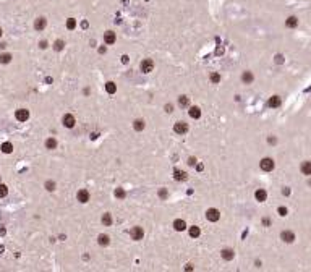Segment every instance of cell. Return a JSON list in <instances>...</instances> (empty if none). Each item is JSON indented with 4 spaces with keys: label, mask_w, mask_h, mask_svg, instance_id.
I'll list each match as a JSON object with an SVG mask.
<instances>
[{
    "label": "cell",
    "mask_w": 311,
    "mask_h": 272,
    "mask_svg": "<svg viewBox=\"0 0 311 272\" xmlns=\"http://www.w3.org/2000/svg\"><path fill=\"white\" fill-rule=\"evenodd\" d=\"M277 212H279V215H282V217H285V215L289 214V209L284 207V206H280V207L277 209Z\"/></svg>",
    "instance_id": "d590c367"
},
{
    "label": "cell",
    "mask_w": 311,
    "mask_h": 272,
    "mask_svg": "<svg viewBox=\"0 0 311 272\" xmlns=\"http://www.w3.org/2000/svg\"><path fill=\"white\" fill-rule=\"evenodd\" d=\"M139 70L143 73H151L154 70V60L152 58H144L139 65Z\"/></svg>",
    "instance_id": "3957f363"
},
{
    "label": "cell",
    "mask_w": 311,
    "mask_h": 272,
    "mask_svg": "<svg viewBox=\"0 0 311 272\" xmlns=\"http://www.w3.org/2000/svg\"><path fill=\"white\" fill-rule=\"evenodd\" d=\"M188 115H190L191 118L198 120L201 117V109H199V107H196V105H191L190 109H188Z\"/></svg>",
    "instance_id": "9a60e30c"
},
{
    "label": "cell",
    "mask_w": 311,
    "mask_h": 272,
    "mask_svg": "<svg viewBox=\"0 0 311 272\" xmlns=\"http://www.w3.org/2000/svg\"><path fill=\"white\" fill-rule=\"evenodd\" d=\"M5 233H7V230H5V228H3V227H2V228H0V237H3V235H5Z\"/></svg>",
    "instance_id": "c3c4849f"
},
{
    "label": "cell",
    "mask_w": 311,
    "mask_h": 272,
    "mask_svg": "<svg viewBox=\"0 0 311 272\" xmlns=\"http://www.w3.org/2000/svg\"><path fill=\"white\" fill-rule=\"evenodd\" d=\"M65 26H67V29L73 31L75 28H76V20H75V18H68L67 23H65Z\"/></svg>",
    "instance_id": "4dcf8cb0"
},
{
    "label": "cell",
    "mask_w": 311,
    "mask_h": 272,
    "mask_svg": "<svg viewBox=\"0 0 311 272\" xmlns=\"http://www.w3.org/2000/svg\"><path fill=\"white\" fill-rule=\"evenodd\" d=\"M188 233H190L191 238L201 237V227H198V225H191V227H188Z\"/></svg>",
    "instance_id": "e0dca14e"
},
{
    "label": "cell",
    "mask_w": 311,
    "mask_h": 272,
    "mask_svg": "<svg viewBox=\"0 0 311 272\" xmlns=\"http://www.w3.org/2000/svg\"><path fill=\"white\" fill-rule=\"evenodd\" d=\"M63 47H65V41H62V39H57L54 42V50H57V52H60V50H63Z\"/></svg>",
    "instance_id": "f1b7e54d"
},
{
    "label": "cell",
    "mask_w": 311,
    "mask_h": 272,
    "mask_svg": "<svg viewBox=\"0 0 311 272\" xmlns=\"http://www.w3.org/2000/svg\"><path fill=\"white\" fill-rule=\"evenodd\" d=\"M115 41H117V34L114 31L109 29V31L104 32V44H105V45H114Z\"/></svg>",
    "instance_id": "8992f818"
},
{
    "label": "cell",
    "mask_w": 311,
    "mask_h": 272,
    "mask_svg": "<svg viewBox=\"0 0 311 272\" xmlns=\"http://www.w3.org/2000/svg\"><path fill=\"white\" fill-rule=\"evenodd\" d=\"M133 128H135L136 131H143V130H144V121H143V120H135V121H133Z\"/></svg>",
    "instance_id": "1f68e13d"
},
{
    "label": "cell",
    "mask_w": 311,
    "mask_h": 272,
    "mask_svg": "<svg viewBox=\"0 0 311 272\" xmlns=\"http://www.w3.org/2000/svg\"><path fill=\"white\" fill-rule=\"evenodd\" d=\"M105 50H107V47L102 45V47H99V54H105Z\"/></svg>",
    "instance_id": "f6af8a7d"
},
{
    "label": "cell",
    "mask_w": 311,
    "mask_h": 272,
    "mask_svg": "<svg viewBox=\"0 0 311 272\" xmlns=\"http://www.w3.org/2000/svg\"><path fill=\"white\" fill-rule=\"evenodd\" d=\"M209 79H211V81H212L214 84H217V83L220 81V75L214 71V73H211V76H209Z\"/></svg>",
    "instance_id": "e575fe53"
},
{
    "label": "cell",
    "mask_w": 311,
    "mask_h": 272,
    "mask_svg": "<svg viewBox=\"0 0 311 272\" xmlns=\"http://www.w3.org/2000/svg\"><path fill=\"white\" fill-rule=\"evenodd\" d=\"M44 186H45V190H47V191H54L57 185H55V181H54V180H47L45 183H44Z\"/></svg>",
    "instance_id": "d6a6232c"
},
{
    "label": "cell",
    "mask_w": 311,
    "mask_h": 272,
    "mask_svg": "<svg viewBox=\"0 0 311 272\" xmlns=\"http://www.w3.org/2000/svg\"><path fill=\"white\" fill-rule=\"evenodd\" d=\"M5 47H7V44H5V42H0V49H5Z\"/></svg>",
    "instance_id": "816d5d0a"
},
{
    "label": "cell",
    "mask_w": 311,
    "mask_h": 272,
    "mask_svg": "<svg viewBox=\"0 0 311 272\" xmlns=\"http://www.w3.org/2000/svg\"><path fill=\"white\" fill-rule=\"evenodd\" d=\"M188 130H190V126H188V123H185V121H177V123L173 125V131H175L177 134H186Z\"/></svg>",
    "instance_id": "5b68a950"
},
{
    "label": "cell",
    "mask_w": 311,
    "mask_h": 272,
    "mask_svg": "<svg viewBox=\"0 0 311 272\" xmlns=\"http://www.w3.org/2000/svg\"><path fill=\"white\" fill-rule=\"evenodd\" d=\"M300 170H301V173H303V175L309 177V175H311V162H309V161H305V162L300 165Z\"/></svg>",
    "instance_id": "d6986e66"
},
{
    "label": "cell",
    "mask_w": 311,
    "mask_h": 272,
    "mask_svg": "<svg viewBox=\"0 0 311 272\" xmlns=\"http://www.w3.org/2000/svg\"><path fill=\"white\" fill-rule=\"evenodd\" d=\"M57 146H59V141L55 138H52V136H50V138L45 139V149H50V151H52V149H57Z\"/></svg>",
    "instance_id": "ffe728a7"
},
{
    "label": "cell",
    "mask_w": 311,
    "mask_h": 272,
    "mask_svg": "<svg viewBox=\"0 0 311 272\" xmlns=\"http://www.w3.org/2000/svg\"><path fill=\"white\" fill-rule=\"evenodd\" d=\"M97 243L101 246H109L110 245V237L105 235V233H101V235L97 237Z\"/></svg>",
    "instance_id": "ac0fdd59"
},
{
    "label": "cell",
    "mask_w": 311,
    "mask_h": 272,
    "mask_svg": "<svg viewBox=\"0 0 311 272\" xmlns=\"http://www.w3.org/2000/svg\"><path fill=\"white\" fill-rule=\"evenodd\" d=\"M81 28H83V29H86V28H89V23H88L86 20H84V21H81Z\"/></svg>",
    "instance_id": "ee69618b"
},
{
    "label": "cell",
    "mask_w": 311,
    "mask_h": 272,
    "mask_svg": "<svg viewBox=\"0 0 311 272\" xmlns=\"http://www.w3.org/2000/svg\"><path fill=\"white\" fill-rule=\"evenodd\" d=\"M7 194H8V186L0 183V198H5Z\"/></svg>",
    "instance_id": "836d02e7"
},
{
    "label": "cell",
    "mask_w": 311,
    "mask_h": 272,
    "mask_svg": "<svg viewBox=\"0 0 311 272\" xmlns=\"http://www.w3.org/2000/svg\"><path fill=\"white\" fill-rule=\"evenodd\" d=\"M186 222L183 219H175L173 220V228H175L177 232H183V230H186Z\"/></svg>",
    "instance_id": "4fadbf2b"
},
{
    "label": "cell",
    "mask_w": 311,
    "mask_h": 272,
    "mask_svg": "<svg viewBox=\"0 0 311 272\" xmlns=\"http://www.w3.org/2000/svg\"><path fill=\"white\" fill-rule=\"evenodd\" d=\"M0 151H2L3 154H12V152H13V144H12L10 141L3 143L2 146H0Z\"/></svg>",
    "instance_id": "cb8c5ba5"
},
{
    "label": "cell",
    "mask_w": 311,
    "mask_h": 272,
    "mask_svg": "<svg viewBox=\"0 0 311 272\" xmlns=\"http://www.w3.org/2000/svg\"><path fill=\"white\" fill-rule=\"evenodd\" d=\"M185 269H186V270H191V269H193V266H191V264H186V266H185Z\"/></svg>",
    "instance_id": "f907efd6"
},
{
    "label": "cell",
    "mask_w": 311,
    "mask_h": 272,
    "mask_svg": "<svg viewBox=\"0 0 311 272\" xmlns=\"http://www.w3.org/2000/svg\"><path fill=\"white\" fill-rule=\"evenodd\" d=\"M178 105L183 107V109L190 107V97H188V96H180V97H178Z\"/></svg>",
    "instance_id": "d4e9b609"
},
{
    "label": "cell",
    "mask_w": 311,
    "mask_h": 272,
    "mask_svg": "<svg viewBox=\"0 0 311 272\" xmlns=\"http://www.w3.org/2000/svg\"><path fill=\"white\" fill-rule=\"evenodd\" d=\"M173 178H175L177 181H185V180H188V173L185 170L175 168V170H173Z\"/></svg>",
    "instance_id": "7c38bea8"
},
{
    "label": "cell",
    "mask_w": 311,
    "mask_h": 272,
    "mask_svg": "<svg viewBox=\"0 0 311 272\" xmlns=\"http://www.w3.org/2000/svg\"><path fill=\"white\" fill-rule=\"evenodd\" d=\"M259 167H261L263 172H272L274 167H276V164L271 157H264V159H261V162H259Z\"/></svg>",
    "instance_id": "6da1fadb"
},
{
    "label": "cell",
    "mask_w": 311,
    "mask_h": 272,
    "mask_svg": "<svg viewBox=\"0 0 311 272\" xmlns=\"http://www.w3.org/2000/svg\"><path fill=\"white\" fill-rule=\"evenodd\" d=\"M280 240H284L285 243H293L295 241V233L292 230H284L280 233Z\"/></svg>",
    "instance_id": "8fae6325"
},
{
    "label": "cell",
    "mask_w": 311,
    "mask_h": 272,
    "mask_svg": "<svg viewBox=\"0 0 311 272\" xmlns=\"http://www.w3.org/2000/svg\"><path fill=\"white\" fill-rule=\"evenodd\" d=\"M159 196H161V198H167V190H161L159 191Z\"/></svg>",
    "instance_id": "7bdbcfd3"
},
{
    "label": "cell",
    "mask_w": 311,
    "mask_h": 272,
    "mask_svg": "<svg viewBox=\"0 0 311 272\" xmlns=\"http://www.w3.org/2000/svg\"><path fill=\"white\" fill-rule=\"evenodd\" d=\"M269 143H271V144H276V138H274V136H271V138H269Z\"/></svg>",
    "instance_id": "681fc988"
},
{
    "label": "cell",
    "mask_w": 311,
    "mask_h": 272,
    "mask_svg": "<svg viewBox=\"0 0 311 272\" xmlns=\"http://www.w3.org/2000/svg\"><path fill=\"white\" fill-rule=\"evenodd\" d=\"M276 63H284V57L282 55H276Z\"/></svg>",
    "instance_id": "60d3db41"
},
{
    "label": "cell",
    "mask_w": 311,
    "mask_h": 272,
    "mask_svg": "<svg viewBox=\"0 0 311 272\" xmlns=\"http://www.w3.org/2000/svg\"><path fill=\"white\" fill-rule=\"evenodd\" d=\"M15 117H16L18 121H26L28 118H29V110L28 109H18L15 112Z\"/></svg>",
    "instance_id": "9c48e42d"
},
{
    "label": "cell",
    "mask_w": 311,
    "mask_h": 272,
    "mask_svg": "<svg viewBox=\"0 0 311 272\" xmlns=\"http://www.w3.org/2000/svg\"><path fill=\"white\" fill-rule=\"evenodd\" d=\"M62 123L65 128H73L75 125H76V120H75V117L72 114H65L63 118H62Z\"/></svg>",
    "instance_id": "52a82bcc"
},
{
    "label": "cell",
    "mask_w": 311,
    "mask_h": 272,
    "mask_svg": "<svg viewBox=\"0 0 311 272\" xmlns=\"http://www.w3.org/2000/svg\"><path fill=\"white\" fill-rule=\"evenodd\" d=\"M89 198H91V194H89V191L88 190H79L78 193H76V199L79 201L81 204H86Z\"/></svg>",
    "instance_id": "ba28073f"
},
{
    "label": "cell",
    "mask_w": 311,
    "mask_h": 272,
    "mask_svg": "<svg viewBox=\"0 0 311 272\" xmlns=\"http://www.w3.org/2000/svg\"><path fill=\"white\" fill-rule=\"evenodd\" d=\"M202 168H204V167H202V164H198V165H196V170H198V172H201Z\"/></svg>",
    "instance_id": "7dc6e473"
},
{
    "label": "cell",
    "mask_w": 311,
    "mask_h": 272,
    "mask_svg": "<svg viewBox=\"0 0 311 272\" xmlns=\"http://www.w3.org/2000/svg\"><path fill=\"white\" fill-rule=\"evenodd\" d=\"M242 81H243L245 84H251V83L254 81V75H253L251 71H243V75H242Z\"/></svg>",
    "instance_id": "44dd1931"
},
{
    "label": "cell",
    "mask_w": 311,
    "mask_h": 272,
    "mask_svg": "<svg viewBox=\"0 0 311 272\" xmlns=\"http://www.w3.org/2000/svg\"><path fill=\"white\" fill-rule=\"evenodd\" d=\"M285 26L290 28V29L296 28V26H298V18H296V16H289V18L285 20Z\"/></svg>",
    "instance_id": "7402d4cb"
},
{
    "label": "cell",
    "mask_w": 311,
    "mask_h": 272,
    "mask_svg": "<svg viewBox=\"0 0 311 272\" xmlns=\"http://www.w3.org/2000/svg\"><path fill=\"white\" fill-rule=\"evenodd\" d=\"M120 60H122V63H128V62H130V57H128V55H122Z\"/></svg>",
    "instance_id": "f35d334b"
},
{
    "label": "cell",
    "mask_w": 311,
    "mask_h": 272,
    "mask_svg": "<svg viewBox=\"0 0 311 272\" xmlns=\"http://www.w3.org/2000/svg\"><path fill=\"white\" fill-rule=\"evenodd\" d=\"M2 34H3V31H2V28H0V37H2Z\"/></svg>",
    "instance_id": "db71d44e"
},
{
    "label": "cell",
    "mask_w": 311,
    "mask_h": 272,
    "mask_svg": "<svg viewBox=\"0 0 311 272\" xmlns=\"http://www.w3.org/2000/svg\"><path fill=\"white\" fill-rule=\"evenodd\" d=\"M166 112H167V114H172V112H173V105H172V104H167V105H166Z\"/></svg>",
    "instance_id": "74e56055"
},
{
    "label": "cell",
    "mask_w": 311,
    "mask_h": 272,
    "mask_svg": "<svg viewBox=\"0 0 311 272\" xmlns=\"http://www.w3.org/2000/svg\"><path fill=\"white\" fill-rule=\"evenodd\" d=\"M282 193H284L285 196H289V194H290V190H289V188H287V186H285V188L282 190Z\"/></svg>",
    "instance_id": "bcb514c9"
},
{
    "label": "cell",
    "mask_w": 311,
    "mask_h": 272,
    "mask_svg": "<svg viewBox=\"0 0 311 272\" xmlns=\"http://www.w3.org/2000/svg\"><path fill=\"white\" fill-rule=\"evenodd\" d=\"M45 26H47V20L44 16H39V18H36V20H34V29L36 31H44Z\"/></svg>",
    "instance_id": "30bf717a"
},
{
    "label": "cell",
    "mask_w": 311,
    "mask_h": 272,
    "mask_svg": "<svg viewBox=\"0 0 311 272\" xmlns=\"http://www.w3.org/2000/svg\"><path fill=\"white\" fill-rule=\"evenodd\" d=\"M10 62H12V54H7V52L0 54V63H2V65H7Z\"/></svg>",
    "instance_id": "484cf974"
},
{
    "label": "cell",
    "mask_w": 311,
    "mask_h": 272,
    "mask_svg": "<svg viewBox=\"0 0 311 272\" xmlns=\"http://www.w3.org/2000/svg\"><path fill=\"white\" fill-rule=\"evenodd\" d=\"M280 104H282V101H280L279 96H272V97H269V101H267V105H269L271 109H277V107H280Z\"/></svg>",
    "instance_id": "2e32d148"
},
{
    "label": "cell",
    "mask_w": 311,
    "mask_h": 272,
    "mask_svg": "<svg viewBox=\"0 0 311 272\" xmlns=\"http://www.w3.org/2000/svg\"><path fill=\"white\" fill-rule=\"evenodd\" d=\"M47 47H49V44H47V41H41V42H39V49H42V50H44V49H47Z\"/></svg>",
    "instance_id": "8d00e7d4"
},
{
    "label": "cell",
    "mask_w": 311,
    "mask_h": 272,
    "mask_svg": "<svg viewBox=\"0 0 311 272\" xmlns=\"http://www.w3.org/2000/svg\"><path fill=\"white\" fill-rule=\"evenodd\" d=\"M254 198H256L258 203H264V201L267 199V191H266V190H263V188L256 190V193H254Z\"/></svg>",
    "instance_id": "5bb4252c"
},
{
    "label": "cell",
    "mask_w": 311,
    "mask_h": 272,
    "mask_svg": "<svg viewBox=\"0 0 311 272\" xmlns=\"http://www.w3.org/2000/svg\"><path fill=\"white\" fill-rule=\"evenodd\" d=\"M101 220H102V224L105 225V227H110L112 222H114V219H112V214H110V212H104Z\"/></svg>",
    "instance_id": "603a6c76"
},
{
    "label": "cell",
    "mask_w": 311,
    "mask_h": 272,
    "mask_svg": "<svg viewBox=\"0 0 311 272\" xmlns=\"http://www.w3.org/2000/svg\"><path fill=\"white\" fill-rule=\"evenodd\" d=\"M3 251H5V248H3L2 245H0V254H2V253H3Z\"/></svg>",
    "instance_id": "f5cc1de1"
},
{
    "label": "cell",
    "mask_w": 311,
    "mask_h": 272,
    "mask_svg": "<svg viewBox=\"0 0 311 272\" xmlns=\"http://www.w3.org/2000/svg\"><path fill=\"white\" fill-rule=\"evenodd\" d=\"M222 257H224L225 261L233 259V251L230 250V248H225V250H222Z\"/></svg>",
    "instance_id": "4316f807"
},
{
    "label": "cell",
    "mask_w": 311,
    "mask_h": 272,
    "mask_svg": "<svg viewBox=\"0 0 311 272\" xmlns=\"http://www.w3.org/2000/svg\"><path fill=\"white\" fill-rule=\"evenodd\" d=\"M263 225H266V227H269V225H271V219L264 217V219H263Z\"/></svg>",
    "instance_id": "b9f144b4"
},
{
    "label": "cell",
    "mask_w": 311,
    "mask_h": 272,
    "mask_svg": "<svg viewBox=\"0 0 311 272\" xmlns=\"http://www.w3.org/2000/svg\"><path fill=\"white\" fill-rule=\"evenodd\" d=\"M114 194H115V198H117V199H125V196H126V193H125V190H123V188H115Z\"/></svg>",
    "instance_id": "f546056e"
},
{
    "label": "cell",
    "mask_w": 311,
    "mask_h": 272,
    "mask_svg": "<svg viewBox=\"0 0 311 272\" xmlns=\"http://www.w3.org/2000/svg\"><path fill=\"white\" fill-rule=\"evenodd\" d=\"M188 165H196V157H190V159H188Z\"/></svg>",
    "instance_id": "ab89813d"
},
{
    "label": "cell",
    "mask_w": 311,
    "mask_h": 272,
    "mask_svg": "<svg viewBox=\"0 0 311 272\" xmlns=\"http://www.w3.org/2000/svg\"><path fill=\"white\" fill-rule=\"evenodd\" d=\"M206 219L209 220V222H217V220L220 219V212L214 207H209L206 211Z\"/></svg>",
    "instance_id": "277c9868"
},
{
    "label": "cell",
    "mask_w": 311,
    "mask_h": 272,
    "mask_svg": "<svg viewBox=\"0 0 311 272\" xmlns=\"http://www.w3.org/2000/svg\"><path fill=\"white\" fill-rule=\"evenodd\" d=\"M105 91L109 92V94H115L117 92V86H115V83H112V81H109L105 84Z\"/></svg>",
    "instance_id": "83f0119b"
},
{
    "label": "cell",
    "mask_w": 311,
    "mask_h": 272,
    "mask_svg": "<svg viewBox=\"0 0 311 272\" xmlns=\"http://www.w3.org/2000/svg\"><path fill=\"white\" fill-rule=\"evenodd\" d=\"M130 237H131V240H135V241H139V240H143V237H144V230H143V227H133L130 230Z\"/></svg>",
    "instance_id": "7a4b0ae2"
}]
</instances>
